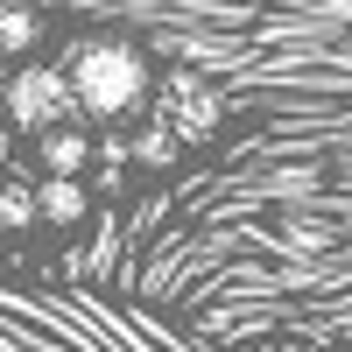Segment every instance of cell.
Instances as JSON below:
<instances>
[{"mask_svg": "<svg viewBox=\"0 0 352 352\" xmlns=\"http://www.w3.org/2000/svg\"><path fill=\"white\" fill-rule=\"evenodd\" d=\"M71 99L85 120H106V127H120V120H141L155 99V71H148V56H141L134 43L120 36H92V43H78L71 50Z\"/></svg>", "mask_w": 352, "mask_h": 352, "instance_id": "cell-1", "label": "cell"}, {"mask_svg": "<svg viewBox=\"0 0 352 352\" xmlns=\"http://www.w3.org/2000/svg\"><path fill=\"white\" fill-rule=\"evenodd\" d=\"M0 99H8V127L14 134H36V141L78 120V99H71L64 64H21V71H8Z\"/></svg>", "mask_w": 352, "mask_h": 352, "instance_id": "cell-2", "label": "cell"}, {"mask_svg": "<svg viewBox=\"0 0 352 352\" xmlns=\"http://www.w3.org/2000/svg\"><path fill=\"white\" fill-rule=\"evenodd\" d=\"M155 120L190 148V141H212V134H219L226 99H219L212 78H197V71H169V85H162V113H155Z\"/></svg>", "mask_w": 352, "mask_h": 352, "instance_id": "cell-3", "label": "cell"}, {"mask_svg": "<svg viewBox=\"0 0 352 352\" xmlns=\"http://www.w3.org/2000/svg\"><path fill=\"white\" fill-rule=\"evenodd\" d=\"M85 204H92V197H85L78 176H50V184L36 190V219L43 226H85Z\"/></svg>", "mask_w": 352, "mask_h": 352, "instance_id": "cell-4", "label": "cell"}, {"mask_svg": "<svg viewBox=\"0 0 352 352\" xmlns=\"http://www.w3.org/2000/svg\"><path fill=\"white\" fill-rule=\"evenodd\" d=\"M43 43V14L28 0H0V56H21Z\"/></svg>", "mask_w": 352, "mask_h": 352, "instance_id": "cell-5", "label": "cell"}, {"mask_svg": "<svg viewBox=\"0 0 352 352\" xmlns=\"http://www.w3.org/2000/svg\"><path fill=\"white\" fill-rule=\"evenodd\" d=\"M85 162H92V141L78 134V120L56 127V134H43V169H50V176H78Z\"/></svg>", "mask_w": 352, "mask_h": 352, "instance_id": "cell-6", "label": "cell"}, {"mask_svg": "<svg viewBox=\"0 0 352 352\" xmlns=\"http://www.w3.org/2000/svg\"><path fill=\"white\" fill-rule=\"evenodd\" d=\"M0 226H36V190L28 184H8V176H0Z\"/></svg>", "mask_w": 352, "mask_h": 352, "instance_id": "cell-7", "label": "cell"}, {"mask_svg": "<svg viewBox=\"0 0 352 352\" xmlns=\"http://www.w3.org/2000/svg\"><path fill=\"white\" fill-rule=\"evenodd\" d=\"M176 148H184V141H176V134H169L162 120H148V127H141V141H134L127 155H141V162H148V169H162V162H169Z\"/></svg>", "mask_w": 352, "mask_h": 352, "instance_id": "cell-8", "label": "cell"}, {"mask_svg": "<svg viewBox=\"0 0 352 352\" xmlns=\"http://www.w3.org/2000/svg\"><path fill=\"white\" fill-rule=\"evenodd\" d=\"M8 155H14V127L0 120V169H8Z\"/></svg>", "mask_w": 352, "mask_h": 352, "instance_id": "cell-9", "label": "cell"}, {"mask_svg": "<svg viewBox=\"0 0 352 352\" xmlns=\"http://www.w3.org/2000/svg\"><path fill=\"white\" fill-rule=\"evenodd\" d=\"M0 85H8V71H0Z\"/></svg>", "mask_w": 352, "mask_h": 352, "instance_id": "cell-10", "label": "cell"}]
</instances>
